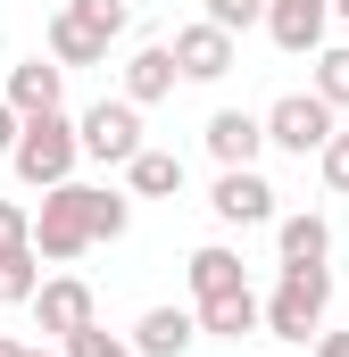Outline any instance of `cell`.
Wrapping results in <instances>:
<instances>
[{
	"label": "cell",
	"mask_w": 349,
	"mask_h": 357,
	"mask_svg": "<svg viewBox=\"0 0 349 357\" xmlns=\"http://www.w3.org/2000/svg\"><path fill=\"white\" fill-rule=\"evenodd\" d=\"M125 191H133V199H174V191H183V158H174V150H142V158L125 167Z\"/></svg>",
	"instance_id": "cell-17"
},
{
	"label": "cell",
	"mask_w": 349,
	"mask_h": 357,
	"mask_svg": "<svg viewBox=\"0 0 349 357\" xmlns=\"http://www.w3.org/2000/svg\"><path fill=\"white\" fill-rule=\"evenodd\" d=\"M191 341H200V307H142V324H133L142 357H183Z\"/></svg>",
	"instance_id": "cell-13"
},
{
	"label": "cell",
	"mask_w": 349,
	"mask_h": 357,
	"mask_svg": "<svg viewBox=\"0 0 349 357\" xmlns=\"http://www.w3.org/2000/svg\"><path fill=\"white\" fill-rule=\"evenodd\" d=\"M183 84V67H174V42H142L133 59H125V100H167V91Z\"/></svg>",
	"instance_id": "cell-15"
},
{
	"label": "cell",
	"mask_w": 349,
	"mask_h": 357,
	"mask_svg": "<svg viewBox=\"0 0 349 357\" xmlns=\"http://www.w3.org/2000/svg\"><path fill=\"white\" fill-rule=\"evenodd\" d=\"M316 357H349V333H316Z\"/></svg>",
	"instance_id": "cell-25"
},
{
	"label": "cell",
	"mask_w": 349,
	"mask_h": 357,
	"mask_svg": "<svg viewBox=\"0 0 349 357\" xmlns=\"http://www.w3.org/2000/svg\"><path fill=\"white\" fill-rule=\"evenodd\" d=\"M191 307H200V333H216V341L266 333V299L250 291V274H242V250H225V241L191 250Z\"/></svg>",
	"instance_id": "cell-1"
},
{
	"label": "cell",
	"mask_w": 349,
	"mask_h": 357,
	"mask_svg": "<svg viewBox=\"0 0 349 357\" xmlns=\"http://www.w3.org/2000/svg\"><path fill=\"white\" fill-rule=\"evenodd\" d=\"M174 67H183V84H225L242 67V50L216 17H200V25H174Z\"/></svg>",
	"instance_id": "cell-7"
},
{
	"label": "cell",
	"mask_w": 349,
	"mask_h": 357,
	"mask_svg": "<svg viewBox=\"0 0 349 357\" xmlns=\"http://www.w3.org/2000/svg\"><path fill=\"white\" fill-rule=\"evenodd\" d=\"M50 59H59V67H100V59H108V33H91L75 8H59V17H50Z\"/></svg>",
	"instance_id": "cell-16"
},
{
	"label": "cell",
	"mask_w": 349,
	"mask_h": 357,
	"mask_svg": "<svg viewBox=\"0 0 349 357\" xmlns=\"http://www.w3.org/2000/svg\"><path fill=\"white\" fill-rule=\"evenodd\" d=\"M208 208H216V225H274V183L258 167H225L216 191H208Z\"/></svg>",
	"instance_id": "cell-9"
},
{
	"label": "cell",
	"mask_w": 349,
	"mask_h": 357,
	"mask_svg": "<svg viewBox=\"0 0 349 357\" xmlns=\"http://www.w3.org/2000/svg\"><path fill=\"white\" fill-rule=\"evenodd\" d=\"M274 250H283V266H325L333 258V225L316 208H291V216H274Z\"/></svg>",
	"instance_id": "cell-14"
},
{
	"label": "cell",
	"mask_w": 349,
	"mask_h": 357,
	"mask_svg": "<svg viewBox=\"0 0 349 357\" xmlns=\"http://www.w3.org/2000/svg\"><path fill=\"white\" fill-rule=\"evenodd\" d=\"M34 324L50 333V341H75L84 324H100V299H91L84 274H50L42 291H34Z\"/></svg>",
	"instance_id": "cell-8"
},
{
	"label": "cell",
	"mask_w": 349,
	"mask_h": 357,
	"mask_svg": "<svg viewBox=\"0 0 349 357\" xmlns=\"http://www.w3.org/2000/svg\"><path fill=\"white\" fill-rule=\"evenodd\" d=\"M59 349H67V357H142V349H133V333H108V324H84V333L59 341Z\"/></svg>",
	"instance_id": "cell-20"
},
{
	"label": "cell",
	"mask_w": 349,
	"mask_h": 357,
	"mask_svg": "<svg viewBox=\"0 0 349 357\" xmlns=\"http://www.w3.org/2000/svg\"><path fill=\"white\" fill-rule=\"evenodd\" d=\"M25 357H50V349H25Z\"/></svg>",
	"instance_id": "cell-28"
},
{
	"label": "cell",
	"mask_w": 349,
	"mask_h": 357,
	"mask_svg": "<svg viewBox=\"0 0 349 357\" xmlns=\"http://www.w3.org/2000/svg\"><path fill=\"white\" fill-rule=\"evenodd\" d=\"M0 100H8L17 116H50V108H67V67H59V59H17Z\"/></svg>",
	"instance_id": "cell-11"
},
{
	"label": "cell",
	"mask_w": 349,
	"mask_h": 357,
	"mask_svg": "<svg viewBox=\"0 0 349 357\" xmlns=\"http://www.w3.org/2000/svg\"><path fill=\"white\" fill-rule=\"evenodd\" d=\"M316 167H325V191H341V199H349V133L325 142V158H316Z\"/></svg>",
	"instance_id": "cell-22"
},
{
	"label": "cell",
	"mask_w": 349,
	"mask_h": 357,
	"mask_svg": "<svg viewBox=\"0 0 349 357\" xmlns=\"http://www.w3.org/2000/svg\"><path fill=\"white\" fill-rule=\"evenodd\" d=\"M17 133H25V116H17V108H8V100H0V158H8V150H17Z\"/></svg>",
	"instance_id": "cell-24"
},
{
	"label": "cell",
	"mask_w": 349,
	"mask_h": 357,
	"mask_svg": "<svg viewBox=\"0 0 349 357\" xmlns=\"http://www.w3.org/2000/svg\"><path fill=\"white\" fill-rule=\"evenodd\" d=\"M17 241H34V208L25 199H0V250H17Z\"/></svg>",
	"instance_id": "cell-23"
},
{
	"label": "cell",
	"mask_w": 349,
	"mask_h": 357,
	"mask_svg": "<svg viewBox=\"0 0 349 357\" xmlns=\"http://www.w3.org/2000/svg\"><path fill=\"white\" fill-rule=\"evenodd\" d=\"M8 167H17L25 191H59V183H75V167H84V133H75V116H67V108L25 116V133H17V150H8Z\"/></svg>",
	"instance_id": "cell-2"
},
{
	"label": "cell",
	"mask_w": 349,
	"mask_h": 357,
	"mask_svg": "<svg viewBox=\"0 0 349 357\" xmlns=\"http://www.w3.org/2000/svg\"><path fill=\"white\" fill-rule=\"evenodd\" d=\"M333 17H341V25H349V0H333Z\"/></svg>",
	"instance_id": "cell-27"
},
{
	"label": "cell",
	"mask_w": 349,
	"mask_h": 357,
	"mask_svg": "<svg viewBox=\"0 0 349 357\" xmlns=\"http://www.w3.org/2000/svg\"><path fill=\"white\" fill-rule=\"evenodd\" d=\"M316 91H325L333 108H349V42H325V50H316Z\"/></svg>",
	"instance_id": "cell-19"
},
{
	"label": "cell",
	"mask_w": 349,
	"mask_h": 357,
	"mask_svg": "<svg viewBox=\"0 0 349 357\" xmlns=\"http://www.w3.org/2000/svg\"><path fill=\"white\" fill-rule=\"evenodd\" d=\"M200 17H216L225 33H242V25H266V0H200Z\"/></svg>",
	"instance_id": "cell-21"
},
{
	"label": "cell",
	"mask_w": 349,
	"mask_h": 357,
	"mask_svg": "<svg viewBox=\"0 0 349 357\" xmlns=\"http://www.w3.org/2000/svg\"><path fill=\"white\" fill-rule=\"evenodd\" d=\"M325 307H333V266H283L274 299H266V341L316 349V333H325Z\"/></svg>",
	"instance_id": "cell-3"
},
{
	"label": "cell",
	"mask_w": 349,
	"mask_h": 357,
	"mask_svg": "<svg viewBox=\"0 0 349 357\" xmlns=\"http://www.w3.org/2000/svg\"><path fill=\"white\" fill-rule=\"evenodd\" d=\"M325 25H333V0H266V33L291 59H316L325 50Z\"/></svg>",
	"instance_id": "cell-10"
},
{
	"label": "cell",
	"mask_w": 349,
	"mask_h": 357,
	"mask_svg": "<svg viewBox=\"0 0 349 357\" xmlns=\"http://www.w3.org/2000/svg\"><path fill=\"white\" fill-rule=\"evenodd\" d=\"M91 199H100V183H59V191H42V208H34V250H42L50 266L84 258L91 241H100V225H91Z\"/></svg>",
	"instance_id": "cell-4"
},
{
	"label": "cell",
	"mask_w": 349,
	"mask_h": 357,
	"mask_svg": "<svg viewBox=\"0 0 349 357\" xmlns=\"http://www.w3.org/2000/svg\"><path fill=\"white\" fill-rule=\"evenodd\" d=\"M75 133H84V158H100V167H133L150 142H142V100H91L84 116H75Z\"/></svg>",
	"instance_id": "cell-6"
},
{
	"label": "cell",
	"mask_w": 349,
	"mask_h": 357,
	"mask_svg": "<svg viewBox=\"0 0 349 357\" xmlns=\"http://www.w3.org/2000/svg\"><path fill=\"white\" fill-rule=\"evenodd\" d=\"M258 150H274L266 142V116H250V108H216L208 116V158L216 167H258Z\"/></svg>",
	"instance_id": "cell-12"
},
{
	"label": "cell",
	"mask_w": 349,
	"mask_h": 357,
	"mask_svg": "<svg viewBox=\"0 0 349 357\" xmlns=\"http://www.w3.org/2000/svg\"><path fill=\"white\" fill-rule=\"evenodd\" d=\"M34 291H42V250L34 241L0 250V307H34Z\"/></svg>",
	"instance_id": "cell-18"
},
{
	"label": "cell",
	"mask_w": 349,
	"mask_h": 357,
	"mask_svg": "<svg viewBox=\"0 0 349 357\" xmlns=\"http://www.w3.org/2000/svg\"><path fill=\"white\" fill-rule=\"evenodd\" d=\"M0 357H25V341H8V333H0Z\"/></svg>",
	"instance_id": "cell-26"
},
{
	"label": "cell",
	"mask_w": 349,
	"mask_h": 357,
	"mask_svg": "<svg viewBox=\"0 0 349 357\" xmlns=\"http://www.w3.org/2000/svg\"><path fill=\"white\" fill-rule=\"evenodd\" d=\"M333 116H341V108H333L316 84H308V91H283V100L266 108V142H274V150H291V158H325V142L341 133Z\"/></svg>",
	"instance_id": "cell-5"
}]
</instances>
